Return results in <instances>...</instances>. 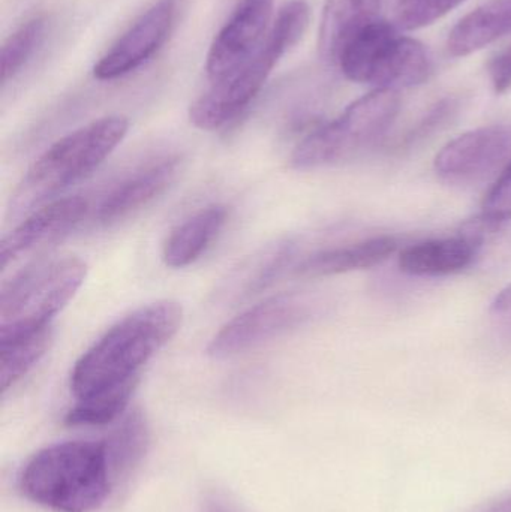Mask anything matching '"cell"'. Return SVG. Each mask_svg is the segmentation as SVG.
Masks as SVG:
<instances>
[{
  "mask_svg": "<svg viewBox=\"0 0 511 512\" xmlns=\"http://www.w3.org/2000/svg\"><path fill=\"white\" fill-rule=\"evenodd\" d=\"M511 33V0H489L465 15L450 32L447 50L464 57Z\"/></svg>",
  "mask_w": 511,
  "mask_h": 512,
  "instance_id": "obj_18",
  "label": "cell"
},
{
  "mask_svg": "<svg viewBox=\"0 0 511 512\" xmlns=\"http://www.w3.org/2000/svg\"><path fill=\"white\" fill-rule=\"evenodd\" d=\"M510 161L511 126H486L450 141L435 158V171L447 182L471 183Z\"/></svg>",
  "mask_w": 511,
  "mask_h": 512,
  "instance_id": "obj_10",
  "label": "cell"
},
{
  "mask_svg": "<svg viewBox=\"0 0 511 512\" xmlns=\"http://www.w3.org/2000/svg\"><path fill=\"white\" fill-rule=\"evenodd\" d=\"M501 225L480 216L465 225L459 236L408 246L399 255V268L411 276L432 277L459 273L473 264L486 236Z\"/></svg>",
  "mask_w": 511,
  "mask_h": 512,
  "instance_id": "obj_13",
  "label": "cell"
},
{
  "mask_svg": "<svg viewBox=\"0 0 511 512\" xmlns=\"http://www.w3.org/2000/svg\"><path fill=\"white\" fill-rule=\"evenodd\" d=\"M323 298L312 292H284L249 307L224 325L207 346L213 358H228L270 342L317 318Z\"/></svg>",
  "mask_w": 511,
  "mask_h": 512,
  "instance_id": "obj_7",
  "label": "cell"
},
{
  "mask_svg": "<svg viewBox=\"0 0 511 512\" xmlns=\"http://www.w3.org/2000/svg\"><path fill=\"white\" fill-rule=\"evenodd\" d=\"M284 45L267 33L266 41L257 54L239 71L198 96L189 107V120L195 128L216 131L236 119L263 89L273 68L284 54Z\"/></svg>",
  "mask_w": 511,
  "mask_h": 512,
  "instance_id": "obj_8",
  "label": "cell"
},
{
  "mask_svg": "<svg viewBox=\"0 0 511 512\" xmlns=\"http://www.w3.org/2000/svg\"><path fill=\"white\" fill-rule=\"evenodd\" d=\"M482 512H511V493L498 499L494 504L489 505Z\"/></svg>",
  "mask_w": 511,
  "mask_h": 512,
  "instance_id": "obj_29",
  "label": "cell"
},
{
  "mask_svg": "<svg viewBox=\"0 0 511 512\" xmlns=\"http://www.w3.org/2000/svg\"><path fill=\"white\" fill-rule=\"evenodd\" d=\"M174 18L176 0H159L150 6L93 66L95 78L116 80L144 65L167 41Z\"/></svg>",
  "mask_w": 511,
  "mask_h": 512,
  "instance_id": "obj_11",
  "label": "cell"
},
{
  "mask_svg": "<svg viewBox=\"0 0 511 512\" xmlns=\"http://www.w3.org/2000/svg\"><path fill=\"white\" fill-rule=\"evenodd\" d=\"M380 9L381 0H327L318 36L321 57L338 65L347 45L366 27L380 20Z\"/></svg>",
  "mask_w": 511,
  "mask_h": 512,
  "instance_id": "obj_16",
  "label": "cell"
},
{
  "mask_svg": "<svg viewBox=\"0 0 511 512\" xmlns=\"http://www.w3.org/2000/svg\"><path fill=\"white\" fill-rule=\"evenodd\" d=\"M87 265L77 256L35 262L3 283L0 340L51 325L86 279Z\"/></svg>",
  "mask_w": 511,
  "mask_h": 512,
  "instance_id": "obj_4",
  "label": "cell"
},
{
  "mask_svg": "<svg viewBox=\"0 0 511 512\" xmlns=\"http://www.w3.org/2000/svg\"><path fill=\"white\" fill-rule=\"evenodd\" d=\"M113 480L134 468L144 456L149 444V432L141 414L129 415L119 429L104 441Z\"/></svg>",
  "mask_w": 511,
  "mask_h": 512,
  "instance_id": "obj_21",
  "label": "cell"
},
{
  "mask_svg": "<svg viewBox=\"0 0 511 512\" xmlns=\"http://www.w3.org/2000/svg\"><path fill=\"white\" fill-rule=\"evenodd\" d=\"M296 245L291 240H276L243 259L216 289V301L236 306L269 288L293 262Z\"/></svg>",
  "mask_w": 511,
  "mask_h": 512,
  "instance_id": "obj_15",
  "label": "cell"
},
{
  "mask_svg": "<svg viewBox=\"0 0 511 512\" xmlns=\"http://www.w3.org/2000/svg\"><path fill=\"white\" fill-rule=\"evenodd\" d=\"M489 77L497 93H504L511 87V44L501 50L489 63Z\"/></svg>",
  "mask_w": 511,
  "mask_h": 512,
  "instance_id": "obj_26",
  "label": "cell"
},
{
  "mask_svg": "<svg viewBox=\"0 0 511 512\" xmlns=\"http://www.w3.org/2000/svg\"><path fill=\"white\" fill-rule=\"evenodd\" d=\"M183 309L176 301H156L113 325L75 363L69 379L74 408L68 426H105L128 408L144 364L182 327Z\"/></svg>",
  "mask_w": 511,
  "mask_h": 512,
  "instance_id": "obj_1",
  "label": "cell"
},
{
  "mask_svg": "<svg viewBox=\"0 0 511 512\" xmlns=\"http://www.w3.org/2000/svg\"><path fill=\"white\" fill-rule=\"evenodd\" d=\"M399 107L396 90L375 89L353 102L338 119L309 134L294 150L291 165L314 170L360 158L389 131Z\"/></svg>",
  "mask_w": 511,
  "mask_h": 512,
  "instance_id": "obj_5",
  "label": "cell"
},
{
  "mask_svg": "<svg viewBox=\"0 0 511 512\" xmlns=\"http://www.w3.org/2000/svg\"><path fill=\"white\" fill-rule=\"evenodd\" d=\"M45 20L42 17L32 18L23 26L18 27L2 47L0 53V80L2 84L8 83L18 72L26 66L30 57L35 54L36 48L44 39Z\"/></svg>",
  "mask_w": 511,
  "mask_h": 512,
  "instance_id": "obj_22",
  "label": "cell"
},
{
  "mask_svg": "<svg viewBox=\"0 0 511 512\" xmlns=\"http://www.w3.org/2000/svg\"><path fill=\"white\" fill-rule=\"evenodd\" d=\"M398 248L392 236L371 237L350 245L323 249L303 259L294 271L300 277H324L363 270L386 261Z\"/></svg>",
  "mask_w": 511,
  "mask_h": 512,
  "instance_id": "obj_17",
  "label": "cell"
},
{
  "mask_svg": "<svg viewBox=\"0 0 511 512\" xmlns=\"http://www.w3.org/2000/svg\"><path fill=\"white\" fill-rule=\"evenodd\" d=\"M53 339L51 325L0 340V388L14 387L47 354Z\"/></svg>",
  "mask_w": 511,
  "mask_h": 512,
  "instance_id": "obj_20",
  "label": "cell"
},
{
  "mask_svg": "<svg viewBox=\"0 0 511 512\" xmlns=\"http://www.w3.org/2000/svg\"><path fill=\"white\" fill-rule=\"evenodd\" d=\"M465 0H399L396 23L402 30H417L429 26L458 8Z\"/></svg>",
  "mask_w": 511,
  "mask_h": 512,
  "instance_id": "obj_23",
  "label": "cell"
},
{
  "mask_svg": "<svg viewBox=\"0 0 511 512\" xmlns=\"http://www.w3.org/2000/svg\"><path fill=\"white\" fill-rule=\"evenodd\" d=\"M180 156L170 155L156 159L146 167L117 183L95 207V222L102 227L119 224L134 213L149 206L164 194L176 180L180 170Z\"/></svg>",
  "mask_w": 511,
  "mask_h": 512,
  "instance_id": "obj_14",
  "label": "cell"
},
{
  "mask_svg": "<svg viewBox=\"0 0 511 512\" xmlns=\"http://www.w3.org/2000/svg\"><path fill=\"white\" fill-rule=\"evenodd\" d=\"M104 442L69 441L38 451L20 475V490L54 512L98 510L113 486Z\"/></svg>",
  "mask_w": 511,
  "mask_h": 512,
  "instance_id": "obj_2",
  "label": "cell"
},
{
  "mask_svg": "<svg viewBox=\"0 0 511 512\" xmlns=\"http://www.w3.org/2000/svg\"><path fill=\"white\" fill-rule=\"evenodd\" d=\"M453 113H455V104L452 101L441 102L405 137L401 143V150L411 149L431 137L449 120V117L453 116Z\"/></svg>",
  "mask_w": 511,
  "mask_h": 512,
  "instance_id": "obj_25",
  "label": "cell"
},
{
  "mask_svg": "<svg viewBox=\"0 0 511 512\" xmlns=\"http://www.w3.org/2000/svg\"><path fill=\"white\" fill-rule=\"evenodd\" d=\"M273 0H240L207 54L210 84L239 71L263 47L272 26Z\"/></svg>",
  "mask_w": 511,
  "mask_h": 512,
  "instance_id": "obj_9",
  "label": "cell"
},
{
  "mask_svg": "<svg viewBox=\"0 0 511 512\" xmlns=\"http://www.w3.org/2000/svg\"><path fill=\"white\" fill-rule=\"evenodd\" d=\"M336 66L348 80L396 92L426 83L432 74L425 45L381 18L347 45Z\"/></svg>",
  "mask_w": 511,
  "mask_h": 512,
  "instance_id": "obj_6",
  "label": "cell"
},
{
  "mask_svg": "<svg viewBox=\"0 0 511 512\" xmlns=\"http://www.w3.org/2000/svg\"><path fill=\"white\" fill-rule=\"evenodd\" d=\"M483 218L503 225L511 219V161L483 201Z\"/></svg>",
  "mask_w": 511,
  "mask_h": 512,
  "instance_id": "obj_24",
  "label": "cell"
},
{
  "mask_svg": "<svg viewBox=\"0 0 511 512\" xmlns=\"http://www.w3.org/2000/svg\"><path fill=\"white\" fill-rule=\"evenodd\" d=\"M203 512H240L239 508L219 492H210L203 502Z\"/></svg>",
  "mask_w": 511,
  "mask_h": 512,
  "instance_id": "obj_28",
  "label": "cell"
},
{
  "mask_svg": "<svg viewBox=\"0 0 511 512\" xmlns=\"http://www.w3.org/2000/svg\"><path fill=\"white\" fill-rule=\"evenodd\" d=\"M89 212V201L80 197L60 198L33 210L0 242L2 270L62 239L75 230Z\"/></svg>",
  "mask_w": 511,
  "mask_h": 512,
  "instance_id": "obj_12",
  "label": "cell"
},
{
  "mask_svg": "<svg viewBox=\"0 0 511 512\" xmlns=\"http://www.w3.org/2000/svg\"><path fill=\"white\" fill-rule=\"evenodd\" d=\"M492 321L511 336V285L495 297L491 306Z\"/></svg>",
  "mask_w": 511,
  "mask_h": 512,
  "instance_id": "obj_27",
  "label": "cell"
},
{
  "mask_svg": "<svg viewBox=\"0 0 511 512\" xmlns=\"http://www.w3.org/2000/svg\"><path fill=\"white\" fill-rule=\"evenodd\" d=\"M128 128L126 117H102L57 140L18 183L9 201V218L29 215L96 170L122 143Z\"/></svg>",
  "mask_w": 511,
  "mask_h": 512,
  "instance_id": "obj_3",
  "label": "cell"
},
{
  "mask_svg": "<svg viewBox=\"0 0 511 512\" xmlns=\"http://www.w3.org/2000/svg\"><path fill=\"white\" fill-rule=\"evenodd\" d=\"M224 206L201 210L171 231L162 249V259L171 268H182L197 261L227 222Z\"/></svg>",
  "mask_w": 511,
  "mask_h": 512,
  "instance_id": "obj_19",
  "label": "cell"
}]
</instances>
